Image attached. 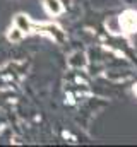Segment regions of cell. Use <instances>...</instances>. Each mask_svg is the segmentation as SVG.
<instances>
[{"instance_id":"1","label":"cell","mask_w":137,"mask_h":147,"mask_svg":"<svg viewBox=\"0 0 137 147\" xmlns=\"http://www.w3.org/2000/svg\"><path fill=\"white\" fill-rule=\"evenodd\" d=\"M120 26L125 33H136L137 31V12L127 10L120 16Z\"/></svg>"},{"instance_id":"2","label":"cell","mask_w":137,"mask_h":147,"mask_svg":"<svg viewBox=\"0 0 137 147\" xmlns=\"http://www.w3.org/2000/svg\"><path fill=\"white\" fill-rule=\"evenodd\" d=\"M45 2V9H46V12L48 14H52V16H58L64 9H62V3L58 2V0H43Z\"/></svg>"},{"instance_id":"3","label":"cell","mask_w":137,"mask_h":147,"mask_svg":"<svg viewBox=\"0 0 137 147\" xmlns=\"http://www.w3.org/2000/svg\"><path fill=\"white\" fill-rule=\"evenodd\" d=\"M134 92H136V96H137V86H136V87H134Z\"/></svg>"}]
</instances>
